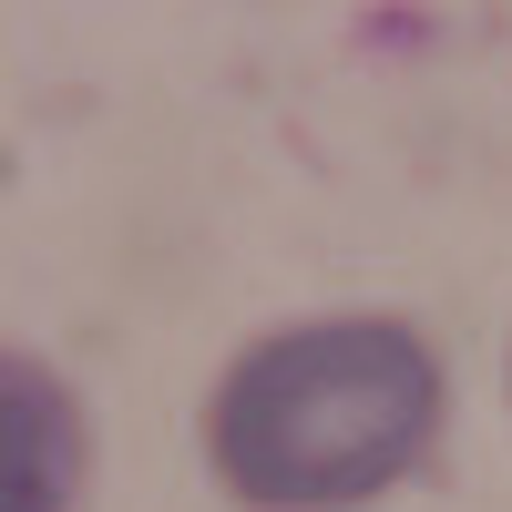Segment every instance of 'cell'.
I'll return each mask as SVG.
<instances>
[{
  "instance_id": "cell-1",
  "label": "cell",
  "mask_w": 512,
  "mask_h": 512,
  "mask_svg": "<svg viewBox=\"0 0 512 512\" xmlns=\"http://www.w3.org/2000/svg\"><path fill=\"white\" fill-rule=\"evenodd\" d=\"M441 359L410 318H297L226 359L205 461L236 512H369L441 451Z\"/></svg>"
},
{
  "instance_id": "cell-2",
  "label": "cell",
  "mask_w": 512,
  "mask_h": 512,
  "mask_svg": "<svg viewBox=\"0 0 512 512\" xmlns=\"http://www.w3.org/2000/svg\"><path fill=\"white\" fill-rule=\"evenodd\" d=\"M93 420L72 379L31 349H0V512H82Z\"/></svg>"
}]
</instances>
